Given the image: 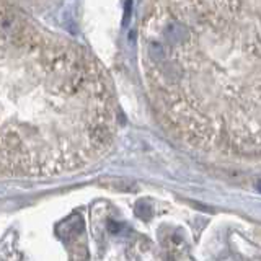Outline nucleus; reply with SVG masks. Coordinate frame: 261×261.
<instances>
[{"instance_id":"obj_1","label":"nucleus","mask_w":261,"mask_h":261,"mask_svg":"<svg viewBox=\"0 0 261 261\" xmlns=\"http://www.w3.org/2000/svg\"><path fill=\"white\" fill-rule=\"evenodd\" d=\"M139 49L147 95L179 141L207 153L258 157L259 2H147Z\"/></svg>"},{"instance_id":"obj_2","label":"nucleus","mask_w":261,"mask_h":261,"mask_svg":"<svg viewBox=\"0 0 261 261\" xmlns=\"http://www.w3.org/2000/svg\"><path fill=\"white\" fill-rule=\"evenodd\" d=\"M116 129L111 87L93 57L0 2V178L85 168L106 155Z\"/></svg>"}]
</instances>
